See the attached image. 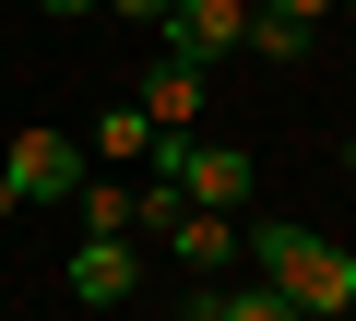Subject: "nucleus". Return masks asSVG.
<instances>
[{
  "label": "nucleus",
  "instance_id": "1",
  "mask_svg": "<svg viewBox=\"0 0 356 321\" xmlns=\"http://www.w3.org/2000/svg\"><path fill=\"white\" fill-rule=\"evenodd\" d=\"M238 262H261V285H285L309 321H344L356 309V250L297 226V214H238Z\"/></svg>",
  "mask_w": 356,
  "mask_h": 321
},
{
  "label": "nucleus",
  "instance_id": "2",
  "mask_svg": "<svg viewBox=\"0 0 356 321\" xmlns=\"http://www.w3.org/2000/svg\"><path fill=\"white\" fill-rule=\"evenodd\" d=\"M0 179H13V203H72L95 179V155H83V131H13Z\"/></svg>",
  "mask_w": 356,
  "mask_h": 321
},
{
  "label": "nucleus",
  "instance_id": "3",
  "mask_svg": "<svg viewBox=\"0 0 356 321\" xmlns=\"http://www.w3.org/2000/svg\"><path fill=\"white\" fill-rule=\"evenodd\" d=\"M154 48H166V60H191V72L238 60V48H250V0H166V24H154Z\"/></svg>",
  "mask_w": 356,
  "mask_h": 321
},
{
  "label": "nucleus",
  "instance_id": "4",
  "mask_svg": "<svg viewBox=\"0 0 356 321\" xmlns=\"http://www.w3.org/2000/svg\"><path fill=\"white\" fill-rule=\"evenodd\" d=\"M131 107H143L154 131H202V119H214V72H191V60L154 48V60L131 72Z\"/></svg>",
  "mask_w": 356,
  "mask_h": 321
},
{
  "label": "nucleus",
  "instance_id": "5",
  "mask_svg": "<svg viewBox=\"0 0 356 321\" xmlns=\"http://www.w3.org/2000/svg\"><path fill=\"white\" fill-rule=\"evenodd\" d=\"M60 285H72L83 309H131V297H143V250H131V238H83Z\"/></svg>",
  "mask_w": 356,
  "mask_h": 321
},
{
  "label": "nucleus",
  "instance_id": "6",
  "mask_svg": "<svg viewBox=\"0 0 356 321\" xmlns=\"http://www.w3.org/2000/svg\"><path fill=\"white\" fill-rule=\"evenodd\" d=\"M154 238H166L178 262H191V274H226V262H238V214H202V203H178Z\"/></svg>",
  "mask_w": 356,
  "mask_h": 321
},
{
  "label": "nucleus",
  "instance_id": "7",
  "mask_svg": "<svg viewBox=\"0 0 356 321\" xmlns=\"http://www.w3.org/2000/svg\"><path fill=\"white\" fill-rule=\"evenodd\" d=\"M191 321H309L285 285H226V274H202V297H191Z\"/></svg>",
  "mask_w": 356,
  "mask_h": 321
},
{
  "label": "nucleus",
  "instance_id": "8",
  "mask_svg": "<svg viewBox=\"0 0 356 321\" xmlns=\"http://www.w3.org/2000/svg\"><path fill=\"white\" fill-rule=\"evenodd\" d=\"M83 155H107V167H143V155H154V119H143L131 95H107V107H95V131H83Z\"/></svg>",
  "mask_w": 356,
  "mask_h": 321
},
{
  "label": "nucleus",
  "instance_id": "9",
  "mask_svg": "<svg viewBox=\"0 0 356 321\" xmlns=\"http://www.w3.org/2000/svg\"><path fill=\"white\" fill-rule=\"evenodd\" d=\"M72 214H83V238H131V191H119V179H83Z\"/></svg>",
  "mask_w": 356,
  "mask_h": 321
},
{
  "label": "nucleus",
  "instance_id": "10",
  "mask_svg": "<svg viewBox=\"0 0 356 321\" xmlns=\"http://www.w3.org/2000/svg\"><path fill=\"white\" fill-rule=\"evenodd\" d=\"M250 48H261V60H309V24H285V13H250Z\"/></svg>",
  "mask_w": 356,
  "mask_h": 321
},
{
  "label": "nucleus",
  "instance_id": "11",
  "mask_svg": "<svg viewBox=\"0 0 356 321\" xmlns=\"http://www.w3.org/2000/svg\"><path fill=\"white\" fill-rule=\"evenodd\" d=\"M95 13H119V24H143V36H154V24H166V0H95Z\"/></svg>",
  "mask_w": 356,
  "mask_h": 321
},
{
  "label": "nucleus",
  "instance_id": "12",
  "mask_svg": "<svg viewBox=\"0 0 356 321\" xmlns=\"http://www.w3.org/2000/svg\"><path fill=\"white\" fill-rule=\"evenodd\" d=\"M250 13H285V24H321L332 0H250Z\"/></svg>",
  "mask_w": 356,
  "mask_h": 321
},
{
  "label": "nucleus",
  "instance_id": "13",
  "mask_svg": "<svg viewBox=\"0 0 356 321\" xmlns=\"http://www.w3.org/2000/svg\"><path fill=\"white\" fill-rule=\"evenodd\" d=\"M13 214H24V203H13V179H0V226H13Z\"/></svg>",
  "mask_w": 356,
  "mask_h": 321
},
{
  "label": "nucleus",
  "instance_id": "14",
  "mask_svg": "<svg viewBox=\"0 0 356 321\" xmlns=\"http://www.w3.org/2000/svg\"><path fill=\"white\" fill-rule=\"evenodd\" d=\"M48 13H60V24H72V13H95V0H48Z\"/></svg>",
  "mask_w": 356,
  "mask_h": 321
},
{
  "label": "nucleus",
  "instance_id": "15",
  "mask_svg": "<svg viewBox=\"0 0 356 321\" xmlns=\"http://www.w3.org/2000/svg\"><path fill=\"white\" fill-rule=\"evenodd\" d=\"M344 179H356V131H344Z\"/></svg>",
  "mask_w": 356,
  "mask_h": 321
},
{
  "label": "nucleus",
  "instance_id": "16",
  "mask_svg": "<svg viewBox=\"0 0 356 321\" xmlns=\"http://www.w3.org/2000/svg\"><path fill=\"white\" fill-rule=\"evenodd\" d=\"M332 13H356V0H332Z\"/></svg>",
  "mask_w": 356,
  "mask_h": 321
}]
</instances>
